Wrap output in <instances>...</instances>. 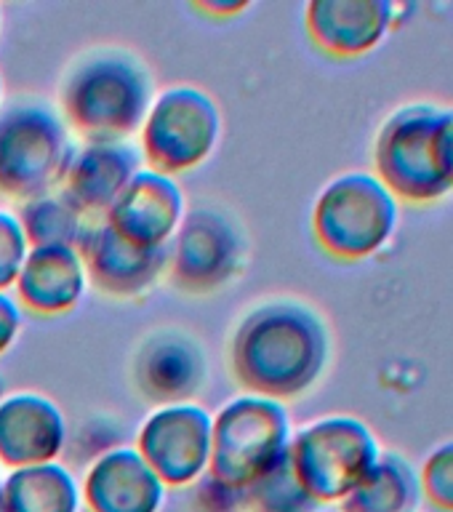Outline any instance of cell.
Masks as SVG:
<instances>
[{
  "label": "cell",
  "mask_w": 453,
  "mask_h": 512,
  "mask_svg": "<svg viewBox=\"0 0 453 512\" xmlns=\"http://www.w3.org/2000/svg\"><path fill=\"white\" fill-rule=\"evenodd\" d=\"M0 512H8L6 504H3V494H0Z\"/></svg>",
  "instance_id": "cell-30"
},
{
  "label": "cell",
  "mask_w": 453,
  "mask_h": 512,
  "mask_svg": "<svg viewBox=\"0 0 453 512\" xmlns=\"http://www.w3.org/2000/svg\"><path fill=\"white\" fill-rule=\"evenodd\" d=\"M139 134L147 168L174 176L192 171L216 150L222 115L203 88L171 86L152 99Z\"/></svg>",
  "instance_id": "cell-8"
},
{
  "label": "cell",
  "mask_w": 453,
  "mask_h": 512,
  "mask_svg": "<svg viewBox=\"0 0 453 512\" xmlns=\"http://www.w3.org/2000/svg\"><path fill=\"white\" fill-rule=\"evenodd\" d=\"M291 446V419L280 400L264 395H238L216 411L211 422L214 478L246 488Z\"/></svg>",
  "instance_id": "cell-6"
},
{
  "label": "cell",
  "mask_w": 453,
  "mask_h": 512,
  "mask_svg": "<svg viewBox=\"0 0 453 512\" xmlns=\"http://www.w3.org/2000/svg\"><path fill=\"white\" fill-rule=\"evenodd\" d=\"M184 214V192L174 176L142 168L104 214V222L139 246L166 248Z\"/></svg>",
  "instance_id": "cell-12"
},
{
  "label": "cell",
  "mask_w": 453,
  "mask_h": 512,
  "mask_svg": "<svg viewBox=\"0 0 453 512\" xmlns=\"http://www.w3.org/2000/svg\"><path fill=\"white\" fill-rule=\"evenodd\" d=\"M134 382L158 406L192 403L206 384V355L198 339L182 331H158L134 355Z\"/></svg>",
  "instance_id": "cell-13"
},
{
  "label": "cell",
  "mask_w": 453,
  "mask_h": 512,
  "mask_svg": "<svg viewBox=\"0 0 453 512\" xmlns=\"http://www.w3.org/2000/svg\"><path fill=\"white\" fill-rule=\"evenodd\" d=\"M435 158H438L440 174L453 187V107L440 110L438 128H435Z\"/></svg>",
  "instance_id": "cell-27"
},
{
  "label": "cell",
  "mask_w": 453,
  "mask_h": 512,
  "mask_svg": "<svg viewBox=\"0 0 453 512\" xmlns=\"http://www.w3.org/2000/svg\"><path fill=\"white\" fill-rule=\"evenodd\" d=\"M27 254H30V243L24 238L19 216L0 208V291L14 288Z\"/></svg>",
  "instance_id": "cell-24"
},
{
  "label": "cell",
  "mask_w": 453,
  "mask_h": 512,
  "mask_svg": "<svg viewBox=\"0 0 453 512\" xmlns=\"http://www.w3.org/2000/svg\"><path fill=\"white\" fill-rule=\"evenodd\" d=\"M78 254L86 264L88 283H94L102 294L123 299L144 294L168 270V246H139L107 222L88 227Z\"/></svg>",
  "instance_id": "cell-11"
},
{
  "label": "cell",
  "mask_w": 453,
  "mask_h": 512,
  "mask_svg": "<svg viewBox=\"0 0 453 512\" xmlns=\"http://www.w3.org/2000/svg\"><path fill=\"white\" fill-rule=\"evenodd\" d=\"M440 107L427 102L406 104L384 120L376 136V179L395 195L414 206H427L446 198L453 190L440 174L435 158V128Z\"/></svg>",
  "instance_id": "cell-7"
},
{
  "label": "cell",
  "mask_w": 453,
  "mask_h": 512,
  "mask_svg": "<svg viewBox=\"0 0 453 512\" xmlns=\"http://www.w3.org/2000/svg\"><path fill=\"white\" fill-rule=\"evenodd\" d=\"M288 456L307 494L318 504H328L342 502L366 478L382 448L363 419L336 414L294 432Z\"/></svg>",
  "instance_id": "cell-5"
},
{
  "label": "cell",
  "mask_w": 453,
  "mask_h": 512,
  "mask_svg": "<svg viewBox=\"0 0 453 512\" xmlns=\"http://www.w3.org/2000/svg\"><path fill=\"white\" fill-rule=\"evenodd\" d=\"M243 262V235L216 208L187 211L168 243V272L182 291L208 294L235 278Z\"/></svg>",
  "instance_id": "cell-9"
},
{
  "label": "cell",
  "mask_w": 453,
  "mask_h": 512,
  "mask_svg": "<svg viewBox=\"0 0 453 512\" xmlns=\"http://www.w3.org/2000/svg\"><path fill=\"white\" fill-rule=\"evenodd\" d=\"M75 150L67 123L46 104L0 110V192L24 203L62 190Z\"/></svg>",
  "instance_id": "cell-3"
},
{
  "label": "cell",
  "mask_w": 453,
  "mask_h": 512,
  "mask_svg": "<svg viewBox=\"0 0 453 512\" xmlns=\"http://www.w3.org/2000/svg\"><path fill=\"white\" fill-rule=\"evenodd\" d=\"M192 512H246V488L203 472L192 483Z\"/></svg>",
  "instance_id": "cell-25"
},
{
  "label": "cell",
  "mask_w": 453,
  "mask_h": 512,
  "mask_svg": "<svg viewBox=\"0 0 453 512\" xmlns=\"http://www.w3.org/2000/svg\"><path fill=\"white\" fill-rule=\"evenodd\" d=\"M398 227V200L374 174L350 171L331 179L312 208L318 246L334 259L360 262L379 254Z\"/></svg>",
  "instance_id": "cell-4"
},
{
  "label": "cell",
  "mask_w": 453,
  "mask_h": 512,
  "mask_svg": "<svg viewBox=\"0 0 453 512\" xmlns=\"http://www.w3.org/2000/svg\"><path fill=\"white\" fill-rule=\"evenodd\" d=\"M0 96H3V78H0Z\"/></svg>",
  "instance_id": "cell-31"
},
{
  "label": "cell",
  "mask_w": 453,
  "mask_h": 512,
  "mask_svg": "<svg viewBox=\"0 0 453 512\" xmlns=\"http://www.w3.org/2000/svg\"><path fill=\"white\" fill-rule=\"evenodd\" d=\"M22 323V304L16 302V296H11L8 291H0V355L11 350V344L16 342V336L22 331Z\"/></svg>",
  "instance_id": "cell-26"
},
{
  "label": "cell",
  "mask_w": 453,
  "mask_h": 512,
  "mask_svg": "<svg viewBox=\"0 0 453 512\" xmlns=\"http://www.w3.org/2000/svg\"><path fill=\"white\" fill-rule=\"evenodd\" d=\"M395 11L390 0H312L304 8V27L323 54L358 59L387 38Z\"/></svg>",
  "instance_id": "cell-14"
},
{
  "label": "cell",
  "mask_w": 453,
  "mask_h": 512,
  "mask_svg": "<svg viewBox=\"0 0 453 512\" xmlns=\"http://www.w3.org/2000/svg\"><path fill=\"white\" fill-rule=\"evenodd\" d=\"M152 78L134 56L99 51L64 78L62 115L86 142H128L142 128L152 104Z\"/></svg>",
  "instance_id": "cell-2"
},
{
  "label": "cell",
  "mask_w": 453,
  "mask_h": 512,
  "mask_svg": "<svg viewBox=\"0 0 453 512\" xmlns=\"http://www.w3.org/2000/svg\"><path fill=\"white\" fill-rule=\"evenodd\" d=\"M422 499L419 475L398 454H382L368 475L344 496L342 512H416Z\"/></svg>",
  "instance_id": "cell-20"
},
{
  "label": "cell",
  "mask_w": 453,
  "mask_h": 512,
  "mask_svg": "<svg viewBox=\"0 0 453 512\" xmlns=\"http://www.w3.org/2000/svg\"><path fill=\"white\" fill-rule=\"evenodd\" d=\"M67 446V419L54 400L14 392L0 400V464L8 470L56 462Z\"/></svg>",
  "instance_id": "cell-15"
},
{
  "label": "cell",
  "mask_w": 453,
  "mask_h": 512,
  "mask_svg": "<svg viewBox=\"0 0 453 512\" xmlns=\"http://www.w3.org/2000/svg\"><path fill=\"white\" fill-rule=\"evenodd\" d=\"M0 470H3V464H0Z\"/></svg>",
  "instance_id": "cell-32"
},
{
  "label": "cell",
  "mask_w": 453,
  "mask_h": 512,
  "mask_svg": "<svg viewBox=\"0 0 453 512\" xmlns=\"http://www.w3.org/2000/svg\"><path fill=\"white\" fill-rule=\"evenodd\" d=\"M88 286L86 264L78 248L40 246L30 248L22 272L14 283L16 302L24 310L54 318L78 307Z\"/></svg>",
  "instance_id": "cell-18"
},
{
  "label": "cell",
  "mask_w": 453,
  "mask_h": 512,
  "mask_svg": "<svg viewBox=\"0 0 453 512\" xmlns=\"http://www.w3.org/2000/svg\"><path fill=\"white\" fill-rule=\"evenodd\" d=\"M318 507L296 478L288 451L246 486V512H315Z\"/></svg>",
  "instance_id": "cell-22"
},
{
  "label": "cell",
  "mask_w": 453,
  "mask_h": 512,
  "mask_svg": "<svg viewBox=\"0 0 453 512\" xmlns=\"http://www.w3.org/2000/svg\"><path fill=\"white\" fill-rule=\"evenodd\" d=\"M24 238L30 248L40 246H67L80 248L86 238L91 219L72 206V200L62 190L46 192L38 198L24 200L19 211Z\"/></svg>",
  "instance_id": "cell-21"
},
{
  "label": "cell",
  "mask_w": 453,
  "mask_h": 512,
  "mask_svg": "<svg viewBox=\"0 0 453 512\" xmlns=\"http://www.w3.org/2000/svg\"><path fill=\"white\" fill-rule=\"evenodd\" d=\"M6 398V379H3V376H0V400Z\"/></svg>",
  "instance_id": "cell-29"
},
{
  "label": "cell",
  "mask_w": 453,
  "mask_h": 512,
  "mask_svg": "<svg viewBox=\"0 0 453 512\" xmlns=\"http://www.w3.org/2000/svg\"><path fill=\"white\" fill-rule=\"evenodd\" d=\"M211 422L198 403L158 406L139 427L134 448L166 488L192 486L211 462Z\"/></svg>",
  "instance_id": "cell-10"
},
{
  "label": "cell",
  "mask_w": 453,
  "mask_h": 512,
  "mask_svg": "<svg viewBox=\"0 0 453 512\" xmlns=\"http://www.w3.org/2000/svg\"><path fill=\"white\" fill-rule=\"evenodd\" d=\"M166 486L134 446H115L88 464L83 502L88 512H158Z\"/></svg>",
  "instance_id": "cell-16"
},
{
  "label": "cell",
  "mask_w": 453,
  "mask_h": 512,
  "mask_svg": "<svg viewBox=\"0 0 453 512\" xmlns=\"http://www.w3.org/2000/svg\"><path fill=\"white\" fill-rule=\"evenodd\" d=\"M422 494L440 512H453V440L440 443L422 464L419 472Z\"/></svg>",
  "instance_id": "cell-23"
},
{
  "label": "cell",
  "mask_w": 453,
  "mask_h": 512,
  "mask_svg": "<svg viewBox=\"0 0 453 512\" xmlns=\"http://www.w3.org/2000/svg\"><path fill=\"white\" fill-rule=\"evenodd\" d=\"M232 371L254 395L288 400L318 382L331 358L326 320L302 302L280 299L243 318L230 347Z\"/></svg>",
  "instance_id": "cell-1"
},
{
  "label": "cell",
  "mask_w": 453,
  "mask_h": 512,
  "mask_svg": "<svg viewBox=\"0 0 453 512\" xmlns=\"http://www.w3.org/2000/svg\"><path fill=\"white\" fill-rule=\"evenodd\" d=\"M198 11L214 16V19H227V16H235L240 11H246L248 0H198L195 3Z\"/></svg>",
  "instance_id": "cell-28"
},
{
  "label": "cell",
  "mask_w": 453,
  "mask_h": 512,
  "mask_svg": "<svg viewBox=\"0 0 453 512\" xmlns=\"http://www.w3.org/2000/svg\"><path fill=\"white\" fill-rule=\"evenodd\" d=\"M142 160L131 142H86L75 150L62 192L88 219L104 216L136 171H142Z\"/></svg>",
  "instance_id": "cell-17"
},
{
  "label": "cell",
  "mask_w": 453,
  "mask_h": 512,
  "mask_svg": "<svg viewBox=\"0 0 453 512\" xmlns=\"http://www.w3.org/2000/svg\"><path fill=\"white\" fill-rule=\"evenodd\" d=\"M8 512H78L80 488L59 462L16 467L0 483Z\"/></svg>",
  "instance_id": "cell-19"
}]
</instances>
